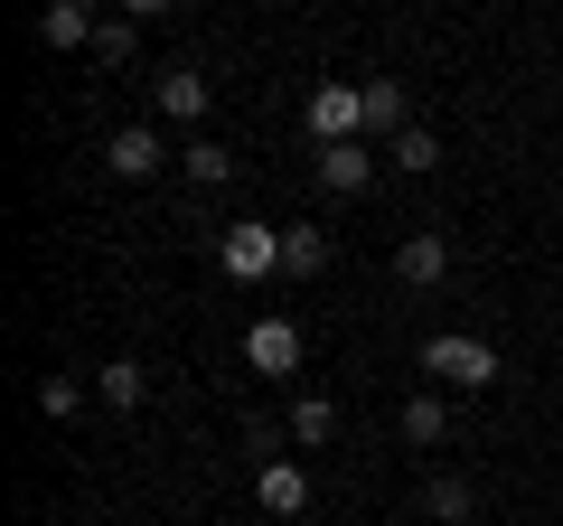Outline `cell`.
Returning <instances> with one entry per match:
<instances>
[{
    "label": "cell",
    "mask_w": 563,
    "mask_h": 526,
    "mask_svg": "<svg viewBox=\"0 0 563 526\" xmlns=\"http://www.w3.org/2000/svg\"><path fill=\"white\" fill-rule=\"evenodd\" d=\"M254 498H263V517H301L310 507V470L291 461V451H273V461L254 470Z\"/></svg>",
    "instance_id": "obj_7"
},
{
    "label": "cell",
    "mask_w": 563,
    "mask_h": 526,
    "mask_svg": "<svg viewBox=\"0 0 563 526\" xmlns=\"http://www.w3.org/2000/svg\"><path fill=\"white\" fill-rule=\"evenodd\" d=\"M217 263H225V283H273V273H282V226H263V217L225 226V235H217Z\"/></svg>",
    "instance_id": "obj_3"
},
{
    "label": "cell",
    "mask_w": 563,
    "mask_h": 526,
    "mask_svg": "<svg viewBox=\"0 0 563 526\" xmlns=\"http://www.w3.org/2000/svg\"><path fill=\"white\" fill-rule=\"evenodd\" d=\"M422 376H432V385H461V395H479V385H498L507 366H498V348L470 339V329H432V339H422Z\"/></svg>",
    "instance_id": "obj_1"
},
{
    "label": "cell",
    "mask_w": 563,
    "mask_h": 526,
    "mask_svg": "<svg viewBox=\"0 0 563 526\" xmlns=\"http://www.w3.org/2000/svg\"><path fill=\"white\" fill-rule=\"evenodd\" d=\"M85 395H95L85 376H38V414H47V424H66V414H85Z\"/></svg>",
    "instance_id": "obj_20"
},
{
    "label": "cell",
    "mask_w": 563,
    "mask_h": 526,
    "mask_svg": "<svg viewBox=\"0 0 563 526\" xmlns=\"http://www.w3.org/2000/svg\"><path fill=\"white\" fill-rule=\"evenodd\" d=\"M366 132H376V142H395V132H413V95H404L395 76H366Z\"/></svg>",
    "instance_id": "obj_11"
},
{
    "label": "cell",
    "mask_w": 563,
    "mask_h": 526,
    "mask_svg": "<svg viewBox=\"0 0 563 526\" xmlns=\"http://www.w3.org/2000/svg\"><path fill=\"white\" fill-rule=\"evenodd\" d=\"M310 169H320L329 198H366V188H376V151H366V142H320Z\"/></svg>",
    "instance_id": "obj_6"
},
{
    "label": "cell",
    "mask_w": 563,
    "mask_h": 526,
    "mask_svg": "<svg viewBox=\"0 0 563 526\" xmlns=\"http://www.w3.org/2000/svg\"><path fill=\"white\" fill-rule=\"evenodd\" d=\"M395 424H404V442H413V451H432V442L451 432V405L432 395V385H422V395H404V414H395Z\"/></svg>",
    "instance_id": "obj_15"
},
{
    "label": "cell",
    "mask_w": 563,
    "mask_h": 526,
    "mask_svg": "<svg viewBox=\"0 0 563 526\" xmlns=\"http://www.w3.org/2000/svg\"><path fill=\"white\" fill-rule=\"evenodd\" d=\"M244 366H254V376H291V366H301V329L291 320H254L244 329Z\"/></svg>",
    "instance_id": "obj_8"
},
{
    "label": "cell",
    "mask_w": 563,
    "mask_h": 526,
    "mask_svg": "<svg viewBox=\"0 0 563 526\" xmlns=\"http://www.w3.org/2000/svg\"><path fill=\"white\" fill-rule=\"evenodd\" d=\"M132 47H141V20L113 10V20H95V47H85V57H95V66H132Z\"/></svg>",
    "instance_id": "obj_19"
},
{
    "label": "cell",
    "mask_w": 563,
    "mask_h": 526,
    "mask_svg": "<svg viewBox=\"0 0 563 526\" xmlns=\"http://www.w3.org/2000/svg\"><path fill=\"white\" fill-rule=\"evenodd\" d=\"M301 122H310V142H366V85H347V76L310 85Z\"/></svg>",
    "instance_id": "obj_2"
},
{
    "label": "cell",
    "mask_w": 563,
    "mask_h": 526,
    "mask_svg": "<svg viewBox=\"0 0 563 526\" xmlns=\"http://www.w3.org/2000/svg\"><path fill=\"white\" fill-rule=\"evenodd\" d=\"M395 273H404V283H413V292H432V283H442V273H451V244L432 235V226H413V235L395 244Z\"/></svg>",
    "instance_id": "obj_9"
},
{
    "label": "cell",
    "mask_w": 563,
    "mask_h": 526,
    "mask_svg": "<svg viewBox=\"0 0 563 526\" xmlns=\"http://www.w3.org/2000/svg\"><path fill=\"white\" fill-rule=\"evenodd\" d=\"M122 20H161V10H179V0H113Z\"/></svg>",
    "instance_id": "obj_21"
},
{
    "label": "cell",
    "mask_w": 563,
    "mask_h": 526,
    "mask_svg": "<svg viewBox=\"0 0 563 526\" xmlns=\"http://www.w3.org/2000/svg\"><path fill=\"white\" fill-rule=\"evenodd\" d=\"M470 507H479V489H470L461 470H432V480H422V517L432 526H470Z\"/></svg>",
    "instance_id": "obj_13"
},
{
    "label": "cell",
    "mask_w": 563,
    "mask_h": 526,
    "mask_svg": "<svg viewBox=\"0 0 563 526\" xmlns=\"http://www.w3.org/2000/svg\"><path fill=\"white\" fill-rule=\"evenodd\" d=\"M282 273L320 283V273H329V226H282Z\"/></svg>",
    "instance_id": "obj_14"
},
{
    "label": "cell",
    "mask_w": 563,
    "mask_h": 526,
    "mask_svg": "<svg viewBox=\"0 0 563 526\" xmlns=\"http://www.w3.org/2000/svg\"><path fill=\"white\" fill-rule=\"evenodd\" d=\"M38 39L57 47V57H66V47H95V0H47V10H38Z\"/></svg>",
    "instance_id": "obj_12"
},
{
    "label": "cell",
    "mask_w": 563,
    "mask_h": 526,
    "mask_svg": "<svg viewBox=\"0 0 563 526\" xmlns=\"http://www.w3.org/2000/svg\"><path fill=\"white\" fill-rule=\"evenodd\" d=\"M291 442H301V451L339 442V405H329V395H301V405H291Z\"/></svg>",
    "instance_id": "obj_18"
},
{
    "label": "cell",
    "mask_w": 563,
    "mask_h": 526,
    "mask_svg": "<svg viewBox=\"0 0 563 526\" xmlns=\"http://www.w3.org/2000/svg\"><path fill=\"white\" fill-rule=\"evenodd\" d=\"M151 103H161V122H188V132H207L217 76H207V66H169V76H151Z\"/></svg>",
    "instance_id": "obj_4"
},
{
    "label": "cell",
    "mask_w": 563,
    "mask_h": 526,
    "mask_svg": "<svg viewBox=\"0 0 563 526\" xmlns=\"http://www.w3.org/2000/svg\"><path fill=\"white\" fill-rule=\"evenodd\" d=\"M385 161H395L404 179H432V169H442V142H432V122H413V132H395V142H385Z\"/></svg>",
    "instance_id": "obj_17"
},
{
    "label": "cell",
    "mask_w": 563,
    "mask_h": 526,
    "mask_svg": "<svg viewBox=\"0 0 563 526\" xmlns=\"http://www.w3.org/2000/svg\"><path fill=\"white\" fill-rule=\"evenodd\" d=\"M169 161H179V151H169L151 122H122L113 142H103V169H113V179H151V169H169Z\"/></svg>",
    "instance_id": "obj_5"
},
{
    "label": "cell",
    "mask_w": 563,
    "mask_h": 526,
    "mask_svg": "<svg viewBox=\"0 0 563 526\" xmlns=\"http://www.w3.org/2000/svg\"><path fill=\"white\" fill-rule=\"evenodd\" d=\"M95 405H113V414H141V405H151V366H141V358H113V366H95Z\"/></svg>",
    "instance_id": "obj_10"
},
{
    "label": "cell",
    "mask_w": 563,
    "mask_h": 526,
    "mask_svg": "<svg viewBox=\"0 0 563 526\" xmlns=\"http://www.w3.org/2000/svg\"><path fill=\"white\" fill-rule=\"evenodd\" d=\"M179 179L188 188H225V179H235V161H225L207 132H188V142H179Z\"/></svg>",
    "instance_id": "obj_16"
}]
</instances>
